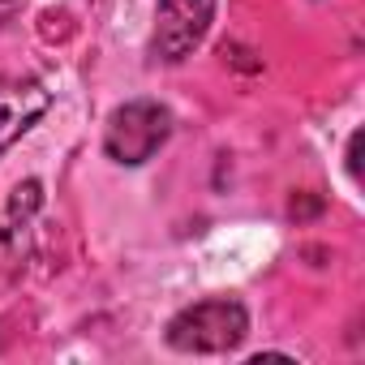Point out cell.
<instances>
[{"label": "cell", "instance_id": "obj_1", "mask_svg": "<svg viewBox=\"0 0 365 365\" xmlns=\"http://www.w3.org/2000/svg\"><path fill=\"white\" fill-rule=\"evenodd\" d=\"M250 335V314L241 301L232 297H207L194 301L180 314L168 318L163 339L176 352H194V356H215V352H232L241 339Z\"/></svg>", "mask_w": 365, "mask_h": 365}, {"label": "cell", "instance_id": "obj_2", "mask_svg": "<svg viewBox=\"0 0 365 365\" xmlns=\"http://www.w3.org/2000/svg\"><path fill=\"white\" fill-rule=\"evenodd\" d=\"M168 133H172V112L155 99H133V103H120L108 116L103 150H108V159H116L125 168H138L168 142Z\"/></svg>", "mask_w": 365, "mask_h": 365}, {"label": "cell", "instance_id": "obj_3", "mask_svg": "<svg viewBox=\"0 0 365 365\" xmlns=\"http://www.w3.org/2000/svg\"><path fill=\"white\" fill-rule=\"evenodd\" d=\"M215 22V0H155V35L150 52L168 65L185 61Z\"/></svg>", "mask_w": 365, "mask_h": 365}, {"label": "cell", "instance_id": "obj_4", "mask_svg": "<svg viewBox=\"0 0 365 365\" xmlns=\"http://www.w3.org/2000/svg\"><path fill=\"white\" fill-rule=\"evenodd\" d=\"M48 108H52V91L39 78L0 73V155L14 142H22L43 120Z\"/></svg>", "mask_w": 365, "mask_h": 365}]
</instances>
